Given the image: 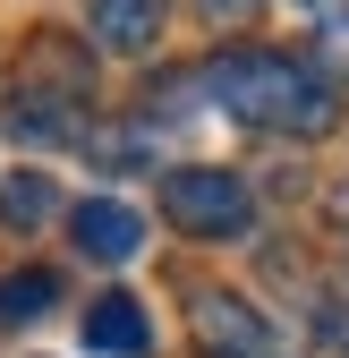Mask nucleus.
I'll return each mask as SVG.
<instances>
[{
	"mask_svg": "<svg viewBox=\"0 0 349 358\" xmlns=\"http://www.w3.org/2000/svg\"><path fill=\"white\" fill-rule=\"evenodd\" d=\"M145 341H154V324H145V307L128 299V290H111V299L85 307V350H103V358H145Z\"/></svg>",
	"mask_w": 349,
	"mask_h": 358,
	"instance_id": "6",
	"label": "nucleus"
},
{
	"mask_svg": "<svg viewBox=\"0 0 349 358\" xmlns=\"http://www.w3.org/2000/svg\"><path fill=\"white\" fill-rule=\"evenodd\" d=\"M188 324H196L205 358H273V324L255 316L247 299H230V290H205L188 307Z\"/></svg>",
	"mask_w": 349,
	"mask_h": 358,
	"instance_id": "3",
	"label": "nucleus"
},
{
	"mask_svg": "<svg viewBox=\"0 0 349 358\" xmlns=\"http://www.w3.org/2000/svg\"><path fill=\"white\" fill-rule=\"evenodd\" d=\"M298 9H315V0H298Z\"/></svg>",
	"mask_w": 349,
	"mask_h": 358,
	"instance_id": "11",
	"label": "nucleus"
},
{
	"mask_svg": "<svg viewBox=\"0 0 349 358\" xmlns=\"http://www.w3.org/2000/svg\"><path fill=\"white\" fill-rule=\"evenodd\" d=\"M60 196H52V179L43 171H17V179H0V222H9V231H34L43 213H52Z\"/></svg>",
	"mask_w": 349,
	"mask_h": 358,
	"instance_id": "7",
	"label": "nucleus"
},
{
	"mask_svg": "<svg viewBox=\"0 0 349 358\" xmlns=\"http://www.w3.org/2000/svg\"><path fill=\"white\" fill-rule=\"evenodd\" d=\"M196 85H205V94L222 103L230 120L273 128V137H324V128H332V94H324V77H307V69L281 60V52H222Z\"/></svg>",
	"mask_w": 349,
	"mask_h": 358,
	"instance_id": "1",
	"label": "nucleus"
},
{
	"mask_svg": "<svg viewBox=\"0 0 349 358\" xmlns=\"http://www.w3.org/2000/svg\"><path fill=\"white\" fill-rule=\"evenodd\" d=\"M52 299H60L52 273H9V282H0V324H34Z\"/></svg>",
	"mask_w": 349,
	"mask_h": 358,
	"instance_id": "8",
	"label": "nucleus"
},
{
	"mask_svg": "<svg viewBox=\"0 0 349 358\" xmlns=\"http://www.w3.org/2000/svg\"><path fill=\"white\" fill-rule=\"evenodd\" d=\"M85 26H94L103 52L137 60V52H154V34H162V0H85Z\"/></svg>",
	"mask_w": 349,
	"mask_h": 358,
	"instance_id": "5",
	"label": "nucleus"
},
{
	"mask_svg": "<svg viewBox=\"0 0 349 358\" xmlns=\"http://www.w3.org/2000/svg\"><path fill=\"white\" fill-rule=\"evenodd\" d=\"M315 60L349 77V9H332V17H324V34H315Z\"/></svg>",
	"mask_w": 349,
	"mask_h": 358,
	"instance_id": "9",
	"label": "nucleus"
},
{
	"mask_svg": "<svg viewBox=\"0 0 349 358\" xmlns=\"http://www.w3.org/2000/svg\"><path fill=\"white\" fill-rule=\"evenodd\" d=\"M162 213L179 222L188 239H239L255 222V196L239 171H213V162H188V171H162Z\"/></svg>",
	"mask_w": 349,
	"mask_h": 358,
	"instance_id": "2",
	"label": "nucleus"
},
{
	"mask_svg": "<svg viewBox=\"0 0 349 358\" xmlns=\"http://www.w3.org/2000/svg\"><path fill=\"white\" fill-rule=\"evenodd\" d=\"M196 9H205V17H222V26H230V17H247V9H255V0H196Z\"/></svg>",
	"mask_w": 349,
	"mask_h": 358,
	"instance_id": "10",
	"label": "nucleus"
},
{
	"mask_svg": "<svg viewBox=\"0 0 349 358\" xmlns=\"http://www.w3.org/2000/svg\"><path fill=\"white\" fill-rule=\"evenodd\" d=\"M68 239L94 256V264H128V256L145 248V213L119 205V196H85V205L68 213Z\"/></svg>",
	"mask_w": 349,
	"mask_h": 358,
	"instance_id": "4",
	"label": "nucleus"
}]
</instances>
